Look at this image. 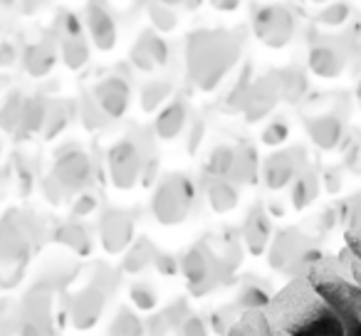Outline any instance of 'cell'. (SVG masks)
Listing matches in <instances>:
<instances>
[{"label": "cell", "instance_id": "6da1fadb", "mask_svg": "<svg viewBox=\"0 0 361 336\" xmlns=\"http://www.w3.org/2000/svg\"><path fill=\"white\" fill-rule=\"evenodd\" d=\"M324 304L277 336H361V292L346 285L319 290Z\"/></svg>", "mask_w": 361, "mask_h": 336}, {"label": "cell", "instance_id": "7a4b0ae2", "mask_svg": "<svg viewBox=\"0 0 361 336\" xmlns=\"http://www.w3.org/2000/svg\"><path fill=\"white\" fill-rule=\"evenodd\" d=\"M243 50L240 35L228 30H198L188 35L186 67L191 82L203 92H213L235 67Z\"/></svg>", "mask_w": 361, "mask_h": 336}, {"label": "cell", "instance_id": "3957f363", "mask_svg": "<svg viewBox=\"0 0 361 336\" xmlns=\"http://www.w3.org/2000/svg\"><path fill=\"white\" fill-rule=\"evenodd\" d=\"M32 228L18 211L0 220V285L13 287L20 282L23 270L30 260Z\"/></svg>", "mask_w": 361, "mask_h": 336}, {"label": "cell", "instance_id": "277c9868", "mask_svg": "<svg viewBox=\"0 0 361 336\" xmlns=\"http://www.w3.org/2000/svg\"><path fill=\"white\" fill-rule=\"evenodd\" d=\"M196 206V186L183 173L164 178L151 196V213L161 225H180Z\"/></svg>", "mask_w": 361, "mask_h": 336}, {"label": "cell", "instance_id": "5b68a950", "mask_svg": "<svg viewBox=\"0 0 361 336\" xmlns=\"http://www.w3.org/2000/svg\"><path fill=\"white\" fill-rule=\"evenodd\" d=\"M226 260L221 255H216V250L208 247V242H198L191 250L183 255L180 260V270L186 275L188 287L196 297H203L208 292H213L228 275Z\"/></svg>", "mask_w": 361, "mask_h": 336}, {"label": "cell", "instance_id": "8992f818", "mask_svg": "<svg viewBox=\"0 0 361 336\" xmlns=\"http://www.w3.org/2000/svg\"><path fill=\"white\" fill-rule=\"evenodd\" d=\"M295 30L297 20L287 6L267 3V6H260L252 13V32L267 47L280 50V47L290 45V40L295 37Z\"/></svg>", "mask_w": 361, "mask_h": 336}, {"label": "cell", "instance_id": "52a82bcc", "mask_svg": "<svg viewBox=\"0 0 361 336\" xmlns=\"http://www.w3.org/2000/svg\"><path fill=\"white\" fill-rule=\"evenodd\" d=\"M144 151H141L139 141L134 139H121L106 154V168H109V178L116 188L129 191L141 181L144 173Z\"/></svg>", "mask_w": 361, "mask_h": 336}, {"label": "cell", "instance_id": "ba28073f", "mask_svg": "<svg viewBox=\"0 0 361 336\" xmlns=\"http://www.w3.org/2000/svg\"><path fill=\"white\" fill-rule=\"evenodd\" d=\"M92 101L104 114V119H119L126 114L131 101V85L126 77L109 75L99 80L92 89Z\"/></svg>", "mask_w": 361, "mask_h": 336}, {"label": "cell", "instance_id": "9c48e42d", "mask_svg": "<svg viewBox=\"0 0 361 336\" xmlns=\"http://www.w3.org/2000/svg\"><path fill=\"white\" fill-rule=\"evenodd\" d=\"M52 178L65 188L67 196L80 193L92 178L90 156L80 149H70V151H65V154H60L55 161V168H52Z\"/></svg>", "mask_w": 361, "mask_h": 336}, {"label": "cell", "instance_id": "30bf717a", "mask_svg": "<svg viewBox=\"0 0 361 336\" xmlns=\"http://www.w3.org/2000/svg\"><path fill=\"white\" fill-rule=\"evenodd\" d=\"M85 25L90 30V37L97 50L102 52L114 50L116 37H119V27H116V18L106 0H90L87 3Z\"/></svg>", "mask_w": 361, "mask_h": 336}, {"label": "cell", "instance_id": "8fae6325", "mask_svg": "<svg viewBox=\"0 0 361 336\" xmlns=\"http://www.w3.org/2000/svg\"><path fill=\"white\" fill-rule=\"evenodd\" d=\"M99 240L109 255L124 252L134 240V218L124 211H106L99 218Z\"/></svg>", "mask_w": 361, "mask_h": 336}, {"label": "cell", "instance_id": "7c38bea8", "mask_svg": "<svg viewBox=\"0 0 361 336\" xmlns=\"http://www.w3.org/2000/svg\"><path fill=\"white\" fill-rule=\"evenodd\" d=\"M171 60V47L164 37L156 32H144L134 47H131V65L141 72H154L166 67Z\"/></svg>", "mask_w": 361, "mask_h": 336}, {"label": "cell", "instance_id": "4fadbf2b", "mask_svg": "<svg viewBox=\"0 0 361 336\" xmlns=\"http://www.w3.org/2000/svg\"><path fill=\"white\" fill-rule=\"evenodd\" d=\"M57 55H60V40L57 35H45L40 40L30 42L23 52V65H25L27 75L32 77H45L57 65Z\"/></svg>", "mask_w": 361, "mask_h": 336}, {"label": "cell", "instance_id": "5bb4252c", "mask_svg": "<svg viewBox=\"0 0 361 336\" xmlns=\"http://www.w3.org/2000/svg\"><path fill=\"white\" fill-rule=\"evenodd\" d=\"M106 292L99 285H92L87 290H82L80 294L72 301V324L77 329H92V326L99 321L102 309H104Z\"/></svg>", "mask_w": 361, "mask_h": 336}, {"label": "cell", "instance_id": "9a60e30c", "mask_svg": "<svg viewBox=\"0 0 361 336\" xmlns=\"http://www.w3.org/2000/svg\"><path fill=\"white\" fill-rule=\"evenodd\" d=\"M280 99V85H277V75L262 77V80L252 82L250 97L245 101V116L247 121H260L272 111V106Z\"/></svg>", "mask_w": 361, "mask_h": 336}, {"label": "cell", "instance_id": "2e32d148", "mask_svg": "<svg viewBox=\"0 0 361 336\" xmlns=\"http://www.w3.org/2000/svg\"><path fill=\"white\" fill-rule=\"evenodd\" d=\"M346 67V57L331 42H319L310 50V70L317 77H324V80H334L344 72Z\"/></svg>", "mask_w": 361, "mask_h": 336}, {"label": "cell", "instance_id": "e0dca14e", "mask_svg": "<svg viewBox=\"0 0 361 336\" xmlns=\"http://www.w3.org/2000/svg\"><path fill=\"white\" fill-rule=\"evenodd\" d=\"M297 154L300 151H282V154H275L265 161V183L270 191H280L287 183H292L297 178Z\"/></svg>", "mask_w": 361, "mask_h": 336}, {"label": "cell", "instance_id": "ac0fdd59", "mask_svg": "<svg viewBox=\"0 0 361 336\" xmlns=\"http://www.w3.org/2000/svg\"><path fill=\"white\" fill-rule=\"evenodd\" d=\"M188 121V104L183 99H176L171 104H166L161 109V114L156 116V136L164 141H171L183 131Z\"/></svg>", "mask_w": 361, "mask_h": 336}, {"label": "cell", "instance_id": "d6986e66", "mask_svg": "<svg viewBox=\"0 0 361 336\" xmlns=\"http://www.w3.org/2000/svg\"><path fill=\"white\" fill-rule=\"evenodd\" d=\"M307 131H310V139L314 141L319 149L329 151L341 141L344 126H341V121L336 119L334 114H322L307 121Z\"/></svg>", "mask_w": 361, "mask_h": 336}, {"label": "cell", "instance_id": "ffe728a7", "mask_svg": "<svg viewBox=\"0 0 361 336\" xmlns=\"http://www.w3.org/2000/svg\"><path fill=\"white\" fill-rule=\"evenodd\" d=\"M243 237H245V245L252 255H260L267 247V242H270V218L265 216L262 208L250 211L245 225H243Z\"/></svg>", "mask_w": 361, "mask_h": 336}, {"label": "cell", "instance_id": "44dd1931", "mask_svg": "<svg viewBox=\"0 0 361 336\" xmlns=\"http://www.w3.org/2000/svg\"><path fill=\"white\" fill-rule=\"evenodd\" d=\"M47 114H50V101L45 97H30V99H25V106H23V119L18 131L25 136L45 131Z\"/></svg>", "mask_w": 361, "mask_h": 336}, {"label": "cell", "instance_id": "7402d4cb", "mask_svg": "<svg viewBox=\"0 0 361 336\" xmlns=\"http://www.w3.org/2000/svg\"><path fill=\"white\" fill-rule=\"evenodd\" d=\"M55 240L60 242V245L75 250L77 255H82V257L92 252V235L80 223H65V225H60L55 230Z\"/></svg>", "mask_w": 361, "mask_h": 336}, {"label": "cell", "instance_id": "603a6c76", "mask_svg": "<svg viewBox=\"0 0 361 336\" xmlns=\"http://www.w3.org/2000/svg\"><path fill=\"white\" fill-rule=\"evenodd\" d=\"M208 203L216 213H231L238 206V188L228 178H213L208 186Z\"/></svg>", "mask_w": 361, "mask_h": 336}, {"label": "cell", "instance_id": "cb8c5ba5", "mask_svg": "<svg viewBox=\"0 0 361 336\" xmlns=\"http://www.w3.org/2000/svg\"><path fill=\"white\" fill-rule=\"evenodd\" d=\"M257 178V156L250 146H238L235 161H233L231 176L228 181L233 183H252Z\"/></svg>", "mask_w": 361, "mask_h": 336}, {"label": "cell", "instance_id": "d4e9b609", "mask_svg": "<svg viewBox=\"0 0 361 336\" xmlns=\"http://www.w3.org/2000/svg\"><path fill=\"white\" fill-rule=\"evenodd\" d=\"M156 247L151 245L146 237H141V240H136L134 245L129 247V252L124 255V272H131V275H136V272L146 270L149 265H154L156 260Z\"/></svg>", "mask_w": 361, "mask_h": 336}, {"label": "cell", "instance_id": "484cf974", "mask_svg": "<svg viewBox=\"0 0 361 336\" xmlns=\"http://www.w3.org/2000/svg\"><path fill=\"white\" fill-rule=\"evenodd\" d=\"M60 57L70 70H82L90 62V45L85 37H65L60 40Z\"/></svg>", "mask_w": 361, "mask_h": 336}, {"label": "cell", "instance_id": "4316f807", "mask_svg": "<svg viewBox=\"0 0 361 336\" xmlns=\"http://www.w3.org/2000/svg\"><path fill=\"white\" fill-rule=\"evenodd\" d=\"M277 85H280V97L287 101H300L307 92V77L302 70L290 67V70L277 75Z\"/></svg>", "mask_w": 361, "mask_h": 336}, {"label": "cell", "instance_id": "83f0119b", "mask_svg": "<svg viewBox=\"0 0 361 336\" xmlns=\"http://www.w3.org/2000/svg\"><path fill=\"white\" fill-rule=\"evenodd\" d=\"M171 92H173V85H171V82H166V80L149 82V85L141 89V109L149 111V114L156 111L166 99H169Z\"/></svg>", "mask_w": 361, "mask_h": 336}, {"label": "cell", "instance_id": "f1b7e54d", "mask_svg": "<svg viewBox=\"0 0 361 336\" xmlns=\"http://www.w3.org/2000/svg\"><path fill=\"white\" fill-rule=\"evenodd\" d=\"M23 106H25V97L23 94H11L3 106H0V129L6 131H18L20 129V119H23Z\"/></svg>", "mask_w": 361, "mask_h": 336}, {"label": "cell", "instance_id": "f546056e", "mask_svg": "<svg viewBox=\"0 0 361 336\" xmlns=\"http://www.w3.org/2000/svg\"><path fill=\"white\" fill-rule=\"evenodd\" d=\"M144 324L139 321V316L129 309H119V314L111 321L109 336H144Z\"/></svg>", "mask_w": 361, "mask_h": 336}, {"label": "cell", "instance_id": "4dcf8cb0", "mask_svg": "<svg viewBox=\"0 0 361 336\" xmlns=\"http://www.w3.org/2000/svg\"><path fill=\"white\" fill-rule=\"evenodd\" d=\"M233 161H235V149L233 146H218V149H213L211 158H208V173H213L216 178H228Z\"/></svg>", "mask_w": 361, "mask_h": 336}, {"label": "cell", "instance_id": "1f68e13d", "mask_svg": "<svg viewBox=\"0 0 361 336\" xmlns=\"http://www.w3.org/2000/svg\"><path fill=\"white\" fill-rule=\"evenodd\" d=\"M149 18L156 25V30H161V32H171L178 25V15L173 13V8L164 6L159 0H151L149 3Z\"/></svg>", "mask_w": 361, "mask_h": 336}, {"label": "cell", "instance_id": "d6a6232c", "mask_svg": "<svg viewBox=\"0 0 361 336\" xmlns=\"http://www.w3.org/2000/svg\"><path fill=\"white\" fill-rule=\"evenodd\" d=\"M317 196V181L312 173H305V176H297L295 188H292V203H295L297 211L307 208Z\"/></svg>", "mask_w": 361, "mask_h": 336}, {"label": "cell", "instance_id": "836d02e7", "mask_svg": "<svg viewBox=\"0 0 361 336\" xmlns=\"http://www.w3.org/2000/svg\"><path fill=\"white\" fill-rule=\"evenodd\" d=\"M349 18H351V6L346 3V0H334V3H329V6L319 13V23L326 27L344 25Z\"/></svg>", "mask_w": 361, "mask_h": 336}, {"label": "cell", "instance_id": "e575fe53", "mask_svg": "<svg viewBox=\"0 0 361 336\" xmlns=\"http://www.w3.org/2000/svg\"><path fill=\"white\" fill-rule=\"evenodd\" d=\"M67 121H70V111H67V106L62 104V101H52L42 136H45V139H55V136L67 126Z\"/></svg>", "mask_w": 361, "mask_h": 336}, {"label": "cell", "instance_id": "d590c367", "mask_svg": "<svg viewBox=\"0 0 361 336\" xmlns=\"http://www.w3.org/2000/svg\"><path fill=\"white\" fill-rule=\"evenodd\" d=\"M55 35H57V40H65V37H80L82 35L80 18L70 11H62L55 20Z\"/></svg>", "mask_w": 361, "mask_h": 336}, {"label": "cell", "instance_id": "8d00e7d4", "mask_svg": "<svg viewBox=\"0 0 361 336\" xmlns=\"http://www.w3.org/2000/svg\"><path fill=\"white\" fill-rule=\"evenodd\" d=\"M250 89H252V82H250V77H247V72L245 75L238 80V85L233 87V92L228 94V109H245V101H247V97H250Z\"/></svg>", "mask_w": 361, "mask_h": 336}, {"label": "cell", "instance_id": "74e56055", "mask_svg": "<svg viewBox=\"0 0 361 336\" xmlns=\"http://www.w3.org/2000/svg\"><path fill=\"white\" fill-rule=\"evenodd\" d=\"M129 297H131V301L136 304V309H141V311H151L156 306V292L151 290L149 285H144V282L131 287Z\"/></svg>", "mask_w": 361, "mask_h": 336}, {"label": "cell", "instance_id": "f35d334b", "mask_svg": "<svg viewBox=\"0 0 361 336\" xmlns=\"http://www.w3.org/2000/svg\"><path fill=\"white\" fill-rule=\"evenodd\" d=\"M287 136H290V126H287L285 121H272V124L267 126L265 131H262V141H265L267 146H280V144H285Z\"/></svg>", "mask_w": 361, "mask_h": 336}, {"label": "cell", "instance_id": "ab89813d", "mask_svg": "<svg viewBox=\"0 0 361 336\" xmlns=\"http://www.w3.org/2000/svg\"><path fill=\"white\" fill-rule=\"evenodd\" d=\"M164 314H166V319H169V324L171 326H178V329L186 324V319L191 316V314H188V304L183 299L176 301V304H171L169 309L164 311Z\"/></svg>", "mask_w": 361, "mask_h": 336}, {"label": "cell", "instance_id": "60d3db41", "mask_svg": "<svg viewBox=\"0 0 361 336\" xmlns=\"http://www.w3.org/2000/svg\"><path fill=\"white\" fill-rule=\"evenodd\" d=\"M94 211H97V198L92 196V193H80L77 201H75V206H72V213H75L77 218L92 216Z\"/></svg>", "mask_w": 361, "mask_h": 336}, {"label": "cell", "instance_id": "b9f144b4", "mask_svg": "<svg viewBox=\"0 0 361 336\" xmlns=\"http://www.w3.org/2000/svg\"><path fill=\"white\" fill-rule=\"evenodd\" d=\"M156 270L161 272V275H176L178 272V260H176L173 255H169V252H156V260H154Z\"/></svg>", "mask_w": 361, "mask_h": 336}, {"label": "cell", "instance_id": "7bdbcfd3", "mask_svg": "<svg viewBox=\"0 0 361 336\" xmlns=\"http://www.w3.org/2000/svg\"><path fill=\"white\" fill-rule=\"evenodd\" d=\"M171 329H173V326L169 324V319H166V314H156V316H151V321H149V324H146V334H149V336H166Z\"/></svg>", "mask_w": 361, "mask_h": 336}, {"label": "cell", "instance_id": "ee69618b", "mask_svg": "<svg viewBox=\"0 0 361 336\" xmlns=\"http://www.w3.org/2000/svg\"><path fill=\"white\" fill-rule=\"evenodd\" d=\"M180 334L183 336H208V329H206V324H203V319L188 316L186 324L180 326Z\"/></svg>", "mask_w": 361, "mask_h": 336}, {"label": "cell", "instance_id": "f6af8a7d", "mask_svg": "<svg viewBox=\"0 0 361 336\" xmlns=\"http://www.w3.org/2000/svg\"><path fill=\"white\" fill-rule=\"evenodd\" d=\"M18 60V50L13 47V42H0V67L13 65Z\"/></svg>", "mask_w": 361, "mask_h": 336}, {"label": "cell", "instance_id": "bcb514c9", "mask_svg": "<svg viewBox=\"0 0 361 336\" xmlns=\"http://www.w3.org/2000/svg\"><path fill=\"white\" fill-rule=\"evenodd\" d=\"M267 297L265 294H260V290H247L245 294H243V304H247V306H252V304H262Z\"/></svg>", "mask_w": 361, "mask_h": 336}, {"label": "cell", "instance_id": "7dc6e473", "mask_svg": "<svg viewBox=\"0 0 361 336\" xmlns=\"http://www.w3.org/2000/svg\"><path fill=\"white\" fill-rule=\"evenodd\" d=\"M211 6L218 8V11H223V13H231L240 6V0H211Z\"/></svg>", "mask_w": 361, "mask_h": 336}, {"label": "cell", "instance_id": "c3c4849f", "mask_svg": "<svg viewBox=\"0 0 361 336\" xmlns=\"http://www.w3.org/2000/svg\"><path fill=\"white\" fill-rule=\"evenodd\" d=\"M159 3H164V6H169V8H173V6H180V3H188V6H201L198 0H159Z\"/></svg>", "mask_w": 361, "mask_h": 336}, {"label": "cell", "instance_id": "681fc988", "mask_svg": "<svg viewBox=\"0 0 361 336\" xmlns=\"http://www.w3.org/2000/svg\"><path fill=\"white\" fill-rule=\"evenodd\" d=\"M23 6H25V11H37L40 6H45L47 0H20Z\"/></svg>", "mask_w": 361, "mask_h": 336}, {"label": "cell", "instance_id": "f907efd6", "mask_svg": "<svg viewBox=\"0 0 361 336\" xmlns=\"http://www.w3.org/2000/svg\"><path fill=\"white\" fill-rule=\"evenodd\" d=\"M356 94H359V101H361V82H359V89H356Z\"/></svg>", "mask_w": 361, "mask_h": 336}]
</instances>
